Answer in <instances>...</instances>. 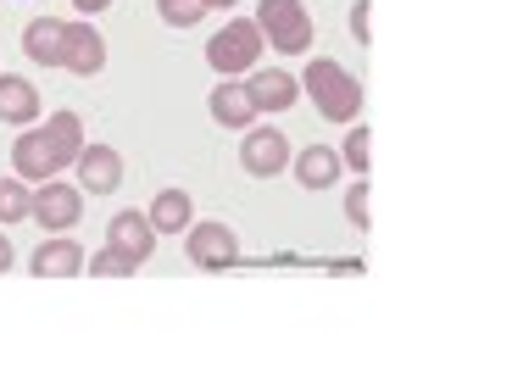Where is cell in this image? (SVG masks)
Segmentation results:
<instances>
[{
	"label": "cell",
	"instance_id": "cell-1",
	"mask_svg": "<svg viewBox=\"0 0 512 384\" xmlns=\"http://www.w3.org/2000/svg\"><path fill=\"white\" fill-rule=\"evenodd\" d=\"M301 90H312V106H318L329 123H357V117H362L357 78L334 62V56H312L307 73H301Z\"/></svg>",
	"mask_w": 512,
	"mask_h": 384
},
{
	"label": "cell",
	"instance_id": "cell-2",
	"mask_svg": "<svg viewBox=\"0 0 512 384\" xmlns=\"http://www.w3.org/2000/svg\"><path fill=\"white\" fill-rule=\"evenodd\" d=\"M256 28H262V39H268L273 51L284 56H301L312 51V17L301 0H256Z\"/></svg>",
	"mask_w": 512,
	"mask_h": 384
},
{
	"label": "cell",
	"instance_id": "cell-3",
	"mask_svg": "<svg viewBox=\"0 0 512 384\" xmlns=\"http://www.w3.org/2000/svg\"><path fill=\"white\" fill-rule=\"evenodd\" d=\"M262 45H268V39H262V28L240 17V23H223L218 34L206 39V62L218 67V78L251 73V67L262 62Z\"/></svg>",
	"mask_w": 512,
	"mask_h": 384
},
{
	"label": "cell",
	"instance_id": "cell-4",
	"mask_svg": "<svg viewBox=\"0 0 512 384\" xmlns=\"http://www.w3.org/2000/svg\"><path fill=\"white\" fill-rule=\"evenodd\" d=\"M184 251H190L195 268L223 273V268H234V262H240V234H234L223 218L218 223H190V229H184Z\"/></svg>",
	"mask_w": 512,
	"mask_h": 384
},
{
	"label": "cell",
	"instance_id": "cell-5",
	"mask_svg": "<svg viewBox=\"0 0 512 384\" xmlns=\"http://www.w3.org/2000/svg\"><path fill=\"white\" fill-rule=\"evenodd\" d=\"M28 218L45 223V229H56V234H67L73 223H84V190H78V184H62V179H45L34 190Z\"/></svg>",
	"mask_w": 512,
	"mask_h": 384
},
{
	"label": "cell",
	"instance_id": "cell-6",
	"mask_svg": "<svg viewBox=\"0 0 512 384\" xmlns=\"http://www.w3.org/2000/svg\"><path fill=\"white\" fill-rule=\"evenodd\" d=\"M284 162H290V140H284L279 128H245V140H240V167L251 173V179H273Z\"/></svg>",
	"mask_w": 512,
	"mask_h": 384
},
{
	"label": "cell",
	"instance_id": "cell-7",
	"mask_svg": "<svg viewBox=\"0 0 512 384\" xmlns=\"http://www.w3.org/2000/svg\"><path fill=\"white\" fill-rule=\"evenodd\" d=\"M12 167H17V179H23V184H45V179H56V173H62L51 140H45V128H28V134H17Z\"/></svg>",
	"mask_w": 512,
	"mask_h": 384
},
{
	"label": "cell",
	"instance_id": "cell-8",
	"mask_svg": "<svg viewBox=\"0 0 512 384\" xmlns=\"http://www.w3.org/2000/svg\"><path fill=\"white\" fill-rule=\"evenodd\" d=\"M62 67H67V73H78V78H95L106 67V39L95 34V23H67Z\"/></svg>",
	"mask_w": 512,
	"mask_h": 384
},
{
	"label": "cell",
	"instance_id": "cell-9",
	"mask_svg": "<svg viewBox=\"0 0 512 384\" xmlns=\"http://www.w3.org/2000/svg\"><path fill=\"white\" fill-rule=\"evenodd\" d=\"M73 167H78V190H90V195H112L123 184V156L112 145H84Z\"/></svg>",
	"mask_w": 512,
	"mask_h": 384
},
{
	"label": "cell",
	"instance_id": "cell-10",
	"mask_svg": "<svg viewBox=\"0 0 512 384\" xmlns=\"http://www.w3.org/2000/svg\"><path fill=\"white\" fill-rule=\"evenodd\" d=\"M106 245H112V251H123L128 262H145V256L156 251V229H151V218H145V212H134V206H128V212H117V218L106 223Z\"/></svg>",
	"mask_w": 512,
	"mask_h": 384
},
{
	"label": "cell",
	"instance_id": "cell-11",
	"mask_svg": "<svg viewBox=\"0 0 512 384\" xmlns=\"http://www.w3.org/2000/svg\"><path fill=\"white\" fill-rule=\"evenodd\" d=\"M245 95H251L256 112H290L301 101V84H295L284 67H268V73H251L245 78Z\"/></svg>",
	"mask_w": 512,
	"mask_h": 384
},
{
	"label": "cell",
	"instance_id": "cell-12",
	"mask_svg": "<svg viewBox=\"0 0 512 384\" xmlns=\"http://www.w3.org/2000/svg\"><path fill=\"white\" fill-rule=\"evenodd\" d=\"M62 39H67V23H62V17H34V23L23 28V51H28V62H39V67H62Z\"/></svg>",
	"mask_w": 512,
	"mask_h": 384
},
{
	"label": "cell",
	"instance_id": "cell-13",
	"mask_svg": "<svg viewBox=\"0 0 512 384\" xmlns=\"http://www.w3.org/2000/svg\"><path fill=\"white\" fill-rule=\"evenodd\" d=\"M34 273L39 279H73V273H84V245L78 240H45L34 251Z\"/></svg>",
	"mask_w": 512,
	"mask_h": 384
},
{
	"label": "cell",
	"instance_id": "cell-14",
	"mask_svg": "<svg viewBox=\"0 0 512 384\" xmlns=\"http://www.w3.org/2000/svg\"><path fill=\"white\" fill-rule=\"evenodd\" d=\"M206 106H212V117H218L223 128H251L256 123V106H251V95H245L240 78H223Z\"/></svg>",
	"mask_w": 512,
	"mask_h": 384
},
{
	"label": "cell",
	"instance_id": "cell-15",
	"mask_svg": "<svg viewBox=\"0 0 512 384\" xmlns=\"http://www.w3.org/2000/svg\"><path fill=\"white\" fill-rule=\"evenodd\" d=\"M39 117V90L17 73H0V123H34Z\"/></svg>",
	"mask_w": 512,
	"mask_h": 384
},
{
	"label": "cell",
	"instance_id": "cell-16",
	"mask_svg": "<svg viewBox=\"0 0 512 384\" xmlns=\"http://www.w3.org/2000/svg\"><path fill=\"white\" fill-rule=\"evenodd\" d=\"M334 179H340V151L307 145V151L295 156V184H301V190H329Z\"/></svg>",
	"mask_w": 512,
	"mask_h": 384
},
{
	"label": "cell",
	"instance_id": "cell-17",
	"mask_svg": "<svg viewBox=\"0 0 512 384\" xmlns=\"http://www.w3.org/2000/svg\"><path fill=\"white\" fill-rule=\"evenodd\" d=\"M145 218H151L156 234H184L195 223V206H190V195H184V190H162L151 201V212H145Z\"/></svg>",
	"mask_w": 512,
	"mask_h": 384
},
{
	"label": "cell",
	"instance_id": "cell-18",
	"mask_svg": "<svg viewBox=\"0 0 512 384\" xmlns=\"http://www.w3.org/2000/svg\"><path fill=\"white\" fill-rule=\"evenodd\" d=\"M45 140H51L56 162L73 167L78 151H84V123H78V112H51L45 117Z\"/></svg>",
	"mask_w": 512,
	"mask_h": 384
},
{
	"label": "cell",
	"instance_id": "cell-19",
	"mask_svg": "<svg viewBox=\"0 0 512 384\" xmlns=\"http://www.w3.org/2000/svg\"><path fill=\"white\" fill-rule=\"evenodd\" d=\"M134 268H140V262H128L123 251H112V245H101V251L84 256V273H95V279H128Z\"/></svg>",
	"mask_w": 512,
	"mask_h": 384
},
{
	"label": "cell",
	"instance_id": "cell-20",
	"mask_svg": "<svg viewBox=\"0 0 512 384\" xmlns=\"http://www.w3.org/2000/svg\"><path fill=\"white\" fill-rule=\"evenodd\" d=\"M28 206H34V195L23 179H0V223H23Z\"/></svg>",
	"mask_w": 512,
	"mask_h": 384
},
{
	"label": "cell",
	"instance_id": "cell-21",
	"mask_svg": "<svg viewBox=\"0 0 512 384\" xmlns=\"http://www.w3.org/2000/svg\"><path fill=\"white\" fill-rule=\"evenodd\" d=\"M340 162L357 167V179H368V167H373V140H368V128H362V123L346 134V145H340Z\"/></svg>",
	"mask_w": 512,
	"mask_h": 384
},
{
	"label": "cell",
	"instance_id": "cell-22",
	"mask_svg": "<svg viewBox=\"0 0 512 384\" xmlns=\"http://www.w3.org/2000/svg\"><path fill=\"white\" fill-rule=\"evenodd\" d=\"M156 12H162V23H173V28H195L206 17V6L201 0H156Z\"/></svg>",
	"mask_w": 512,
	"mask_h": 384
},
{
	"label": "cell",
	"instance_id": "cell-23",
	"mask_svg": "<svg viewBox=\"0 0 512 384\" xmlns=\"http://www.w3.org/2000/svg\"><path fill=\"white\" fill-rule=\"evenodd\" d=\"M346 218H351V223H357V229H368V223H373V201H368V179H357V184H351V190H346Z\"/></svg>",
	"mask_w": 512,
	"mask_h": 384
},
{
	"label": "cell",
	"instance_id": "cell-24",
	"mask_svg": "<svg viewBox=\"0 0 512 384\" xmlns=\"http://www.w3.org/2000/svg\"><path fill=\"white\" fill-rule=\"evenodd\" d=\"M351 34H357V45H373V0H357V12H351Z\"/></svg>",
	"mask_w": 512,
	"mask_h": 384
},
{
	"label": "cell",
	"instance_id": "cell-25",
	"mask_svg": "<svg viewBox=\"0 0 512 384\" xmlns=\"http://www.w3.org/2000/svg\"><path fill=\"white\" fill-rule=\"evenodd\" d=\"M73 6H78V12H84V17H95V12H106L112 0H73Z\"/></svg>",
	"mask_w": 512,
	"mask_h": 384
},
{
	"label": "cell",
	"instance_id": "cell-26",
	"mask_svg": "<svg viewBox=\"0 0 512 384\" xmlns=\"http://www.w3.org/2000/svg\"><path fill=\"white\" fill-rule=\"evenodd\" d=\"M12 256H17V251H12V240H6V234H0V273L12 268Z\"/></svg>",
	"mask_w": 512,
	"mask_h": 384
},
{
	"label": "cell",
	"instance_id": "cell-27",
	"mask_svg": "<svg viewBox=\"0 0 512 384\" xmlns=\"http://www.w3.org/2000/svg\"><path fill=\"white\" fill-rule=\"evenodd\" d=\"M201 6H206V12H229L234 0H201Z\"/></svg>",
	"mask_w": 512,
	"mask_h": 384
}]
</instances>
